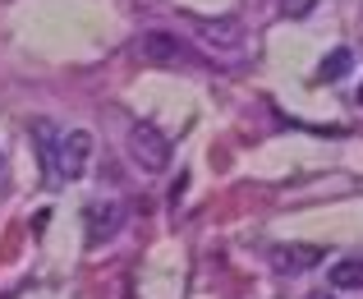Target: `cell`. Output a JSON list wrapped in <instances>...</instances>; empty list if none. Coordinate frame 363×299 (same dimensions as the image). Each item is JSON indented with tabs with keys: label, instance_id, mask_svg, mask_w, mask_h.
Segmentation results:
<instances>
[{
	"label": "cell",
	"instance_id": "obj_9",
	"mask_svg": "<svg viewBox=\"0 0 363 299\" xmlns=\"http://www.w3.org/2000/svg\"><path fill=\"white\" fill-rule=\"evenodd\" d=\"M308 299H336V295H327V290H313Z\"/></svg>",
	"mask_w": 363,
	"mask_h": 299
},
{
	"label": "cell",
	"instance_id": "obj_10",
	"mask_svg": "<svg viewBox=\"0 0 363 299\" xmlns=\"http://www.w3.org/2000/svg\"><path fill=\"white\" fill-rule=\"evenodd\" d=\"M0 170H5V152H0Z\"/></svg>",
	"mask_w": 363,
	"mask_h": 299
},
{
	"label": "cell",
	"instance_id": "obj_2",
	"mask_svg": "<svg viewBox=\"0 0 363 299\" xmlns=\"http://www.w3.org/2000/svg\"><path fill=\"white\" fill-rule=\"evenodd\" d=\"M129 161L143 175H161V170L175 161V148H170V138L157 124H133L129 129Z\"/></svg>",
	"mask_w": 363,
	"mask_h": 299
},
{
	"label": "cell",
	"instance_id": "obj_7",
	"mask_svg": "<svg viewBox=\"0 0 363 299\" xmlns=\"http://www.w3.org/2000/svg\"><path fill=\"white\" fill-rule=\"evenodd\" d=\"M331 290H363V258H340L327 272Z\"/></svg>",
	"mask_w": 363,
	"mask_h": 299
},
{
	"label": "cell",
	"instance_id": "obj_6",
	"mask_svg": "<svg viewBox=\"0 0 363 299\" xmlns=\"http://www.w3.org/2000/svg\"><path fill=\"white\" fill-rule=\"evenodd\" d=\"M322 258H327V254H322L318 244H281V249H276V267H281V272H290V276L313 272Z\"/></svg>",
	"mask_w": 363,
	"mask_h": 299
},
{
	"label": "cell",
	"instance_id": "obj_1",
	"mask_svg": "<svg viewBox=\"0 0 363 299\" xmlns=\"http://www.w3.org/2000/svg\"><path fill=\"white\" fill-rule=\"evenodd\" d=\"M133 51H138L143 65H157V70H194V65H203V55L189 46V37L166 33V28H147Z\"/></svg>",
	"mask_w": 363,
	"mask_h": 299
},
{
	"label": "cell",
	"instance_id": "obj_8",
	"mask_svg": "<svg viewBox=\"0 0 363 299\" xmlns=\"http://www.w3.org/2000/svg\"><path fill=\"white\" fill-rule=\"evenodd\" d=\"M350 70H354V55H350L345 46H336V51H331L327 60L318 65V79H322V83H340V79H345Z\"/></svg>",
	"mask_w": 363,
	"mask_h": 299
},
{
	"label": "cell",
	"instance_id": "obj_4",
	"mask_svg": "<svg viewBox=\"0 0 363 299\" xmlns=\"http://www.w3.org/2000/svg\"><path fill=\"white\" fill-rule=\"evenodd\" d=\"M83 217H88V244L101 249V244H111V239L120 235V226H124V202H116V198H111V202H92Z\"/></svg>",
	"mask_w": 363,
	"mask_h": 299
},
{
	"label": "cell",
	"instance_id": "obj_5",
	"mask_svg": "<svg viewBox=\"0 0 363 299\" xmlns=\"http://www.w3.org/2000/svg\"><path fill=\"white\" fill-rule=\"evenodd\" d=\"M198 33H203V42L212 46V51H225V55H235V51H244V28L235 23V18H198Z\"/></svg>",
	"mask_w": 363,
	"mask_h": 299
},
{
	"label": "cell",
	"instance_id": "obj_3",
	"mask_svg": "<svg viewBox=\"0 0 363 299\" xmlns=\"http://www.w3.org/2000/svg\"><path fill=\"white\" fill-rule=\"evenodd\" d=\"M88 161H92V134L88 129H69L55 138L51 148V175L65 180V185H74V180L88 175Z\"/></svg>",
	"mask_w": 363,
	"mask_h": 299
}]
</instances>
